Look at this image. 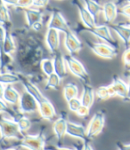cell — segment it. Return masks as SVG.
<instances>
[{
	"instance_id": "40",
	"label": "cell",
	"mask_w": 130,
	"mask_h": 150,
	"mask_svg": "<svg viewBox=\"0 0 130 150\" xmlns=\"http://www.w3.org/2000/svg\"><path fill=\"white\" fill-rule=\"evenodd\" d=\"M116 145L119 150H130V144H124L119 141L116 143Z\"/></svg>"
},
{
	"instance_id": "11",
	"label": "cell",
	"mask_w": 130,
	"mask_h": 150,
	"mask_svg": "<svg viewBox=\"0 0 130 150\" xmlns=\"http://www.w3.org/2000/svg\"><path fill=\"white\" fill-rule=\"evenodd\" d=\"M53 65H54V72L61 78H64L67 75V67L64 61V56L61 52H57L54 53L53 58Z\"/></svg>"
},
{
	"instance_id": "19",
	"label": "cell",
	"mask_w": 130,
	"mask_h": 150,
	"mask_svg": "<svg viewBox=\"0 0 130 150\" xmlns=\"http://www.w3.org/2000/svg\"><path fill=\"white\" fill-rule=\"evenodd\" d=\"M102 13L107 23H112L118 16V7L114 2H106L103 6Z\"/></svg>"
},
{
	"instance_id": "37",
	"label": "cell",
	"mask_w": 130,
	"mask_h": 150,
	"mask_svg": "<svg viewBox=\"0 0 130 150\" xmlns=\"http://www.w3.org/2000/svg\"><path fill=\"white\" fill-rule=\"evenodd\" d=\"M123 62L126 67H130V47L126 48L122 56Z\"/></svg>"
},
{
	"instance_id": "42",
	"label": "cell",
	"mask_w": 130,
	"mask_h": 150,
	"mask_svg": "<svg viewBox=\"0 0 130 150\" xmlns=\"http://www.w3.org/2000/svg\"><path fill=\"white\" fill-rule=\"evenodd\" d=\"M82 150H94L90 142H89V139L83 141V149Z\"/></svg>"
},
{
	"instance_id": "7",
	"label": "cell",
	"mask_w": 130,
	"mask_h": 150,
	"mask_svg": "<svg viewBox=\"0 0 130 150\" xmlns=\"http://www.w3.org/2000/svg\"><path fill=\"white\" fill-rule=\"evenodd\" d=\"M19 109L23 114H31L39 109L37 100L27 92H23L19 100Z\"/></svg>"
},
{
	"instance_id": "24",
	"label": "cell",
	"mask_w": 130,
	"mask_h": 150,
	"mask_svg": "<svg viewBox=\"0 0 130 150\" xmlns=\"http://www.w3.org/2000/svg\"><path fill=\"white\" fill-rule=\"evenodd\" d=\"M79 94V88L76 84L69 83L63 87V96L67 102L71 99L77 98Z\"/></svg>"
},
{
	"instance_id": "27",
	"label": "cell",
	"mask_w": 130,
	"mask_h": 150,
	"mask_svg": "<svg viewBox=\"0 0 130 150\" xmlns=\"http://www.w3.org/2000/svg\"><path fill=\"white\" fill-rule=\"evenodd\" d=\"M85 3L86 8L89 11V13L94 16V18L96 21V18L98 14L102 12L103 7L97 3L95 0H83Z\"/></svg>"
},
{
	"instance_id": "4",
	"label": "cell",
	"mask_w": 130,
	"mask_h": 150,
	"mask_svg": "<svg viewBox=\"0 0 130 150\" xmlns=\"http://www.w3.org/2000/svg\"><path fill=\"white\" fill-rule=\"evenodd\" d=\"M105 125V114L103 111L96 112L86 128V136L88 139H94V137L98 136L104 130Z\"/></svg>"
},
{
	"instance_id": "8",
	"label": "cell",
	"mask_w": 130,
	"mask_h": 150,
	"mask_svg": "<svg viewBox=\"0 0 130 150\" xmlns=\"http://www.w3.org/2000/svg\"><path fill=\"white\" fill-rule=\"evenodd\" d=\"M47 28H53L59 32L63 33H67L71 30L66 20L64 19L63 15L59 11H54L52 13L50 21L47 24Z\"/></svg>"
},
{
	"instance_id": "53",
	"label": "cell",
	"mask_w": 130,
	"mask_h": 150,
	"mask_svg": "<svg viewBox=\"0 0 130 150\" xmlns=\"http://www.w3.org/2000/svg\"><path fill=\"white\" fill-rule=\"evenodd\" d=\"M129 47H130V44H129Z\"/></svg>"
},
{
	"instance_id": "2",
	"label": "cell",
	"mask_w": 130,
	"mask_h": 150,
	"mask_svg": "<svg viewBox=\"0 0 130 150\" xmlns=\"http://www.w3.org/2000/svg\"><path fill=\"white\" fill-rule=\"evenodd\" d=\"M64 61L66 67L72 75L80 79L84 83H89V74L84 65L72 55H64Z\"/></svg>"
},
{
	"instance_id": "36",
	"label": "cell",
	"mask_w": 130,
	"mask_h": 150,
	"mask_svg": "<svg viewBox=\"0 0 130 150\" xmlns=\"http://www.w3.org/2000/svg\"><path fill=\"white\" fill-rule=\"evenodd\" d=\"M89 112H90V108H89L81 105V106L79 107V108L77 110L76 114H77L79 116H80V117H85V116H87V115H89Z\"/></svg>"
},
{
	"instance_id": "21",
	"label": "cell",
	"mask_w": 130,
	"mask_h": 150,
	"mask_svg": "<svg viewBox=\"0 0 130 150\" xmlns=\"http://www.w3.org/2000/svg\"><path fill=\"white\" fill-rule=\"evenodd\" d=\"M80 100L83 106L91 108L94 101V91L89 83L83 84V93L80 97Z\"/></svg>"
},
{
	"instance_id": "48",
	"label": "cell",
	"mask_w": 130,
	"mask_h": 150,
	"mask_svg": "<svg viewBox=\"0 0 130 150\" xmlns=\"http://www.w3.org/2000/svg\"><path fill=\"white\" fill-rule=\"evenodd\" d=\"M125 76H126V77H128V78H129V80H130V69H129V70H127L126 72H125Z\"/></svg>"
},
{
	"instance_id": "18",
	"label": "cell",
	"mask_w": 130,
	"mask_h": 150,
	"mask_svg": "<svg viewBox=\"0 0 130 150\" xmlns=\"http://www.w3.org/2000/svg\"><path fill=\"white\" fill-rule=\"evenodd\" d=\"M21 98L20 93L13 85H6L3 100L9 105H17Z\"/></svg>"
},
{
	"instance_id": "6",
	"label": "cell",
	"mask_w": 130,
	"mask_h": 150,
	"mask_svg": "<svg viewBox=\"0 0 130 150\" xmlns=\"http://www.w3.org/2000/svg\"><path fill=\"white\" fill-rule=\"evenodd\" d=\"M86 30L88 32L92 33L93 35H94L95 37H97L98 38L104 40L106 44H108L111 46L117 49L118 45H117L115 39L113 38V37L111 34L110 27H108L107 25H100V26L96 25L93 28H86Z\"/></svg>"
},
{
	"instance_id": "35",
	"label": "cell",
	"mask_w": 130,
	"mask_h": 150,
	"mask_svg": "<svg viewBox=\"0 0 130 150\" xmlns=\"http://www.w3.org/2000/svg\"><path fill=\"white\" fill-rule=\"evenodd\" d=\"M1 113H7L9 115L12 114V110L10 109L8 104L3 99H0V114Z\"/></svg>"
},
{
	"instance_id": "25",
	"label": "cell",
	"mask_w": 130,
	"mask_h": 150,
	"mask_svg": "<svg viewBox=\"0 0 130 150\" xmlns=\"http://www.w3.org/2000/svg\"><path fill=\"white\" fill-rule=\"evenodd\" d=\"M95 95L100 100H106L111 97L114 96V91L112 87L110 86H100L95 90Z\"/></svg>"
},
{
	"instance_id": "47",
	"label": "cell",
	"mask_w": 130,
	"mask_h": 150,
	"mask_svg": "<svg viewBox=\"0 0 130 150\" xmlns=\"http://www.w3.org/2000/svg\"><path fill=\"white\" fill-rule=\"evenodd\" d=\"M54 150H75V149H71V148H68V147H56Z\"/></svg>"
},
{
	"instance_id": "14",
	"label": "cell",
	"mask_w": 130,
	"mask_h": 150,
	"mask_svg": "<svg viewBox=\"0 0 130 150\" xmlns=\"http://www.w3.org/2000/svg\"><path fill=\"white\" fill-rule=\"evenodd\" d=\"M75 5L79 10V17L82 21V23L86 26V28H93L96 26V21L94 18V16L89 13V11L86 8L85 6H83L80 2L76 1Z\"/></svg>"
},
{
	"instance_id": "44",
	"label": "cell",
	"mask_w": 130,
	"mask_h": 150,
	"mask_svg": "<svg viewBox=\"0 0 130 150\" xmlns=\"http://www.w3.org/2000/svg\"><path fill=\"white\" fill-rule=\"evenodd\" d=\"M4 91H5V85L2 84V83H0V99H3Z\"/></svg>"
},
{
	"instance_id": "15",
	"label": "cell",
	"mask_w": 130,
	"mask_h": 150,
	"mask_svg": "<svg viewBox=\"0 0 130 150\" xmlns=\"http://www.w3.org/2000/svg\"><path fill=\"white\" fill-rule=\"evenodd\" d=\"M20 78H21V82L22 83V84L25 88V92L29 93L37 100L38 103H39L46 99V97L40 92V90L34 83H32L30 81H29L26 78H21V76H20Z\"/></svg>"
},
{
	"instance_id": "51",
	"label": "cell",
	"mask_w": 130,
	"mask_h": 150,
	"mask_svg": "<svg viewBox=\"0 0 130 150\" xmlns=\"http://www.w3.org/2000/svg\"><path fill=\"white\" fill-rule=\"evenodd\" d=\"M126 1H127V2H128L129 4H130V0H126Z\"/></svg>"
},
{
	"instance_id": "50",
	"label": "cell",
	"mask_w": 130,
	"mask_h": 150,
	"mask_svg": "<svg viewBox=\"0 0 130 150\" xmlns=\"http://www.w3.org/2000/svg\"><path fill=\"white\" fill-rule=\"evenodd\" d=\"M5 150H18L17 148H14V147H11V148H6Z\"/></svg>"
},
{
	"instance_id": "3",
	"label": "cell",
	"mask_w": 130,
	"mask_h": 150,
	"mask_svg": "<svg viewBox=\"0 0 130 150\" xmlns=\"http://www.w3.org/2000/svg\"><path fill=\"white\" fill-rule=\"evenodd\" d=\"M19 146L29 150H45L46 136L44 131L41 130L36 135H24L19 140Z\"/></svg>"
},
{
	"instance_id": "29",
	"label": "cell",
	"mask_w": 130,
	"mask_h": 150,
	"mask_svg": "<svg viewBox=\"0 0 130 150\" xmlns=\"http://www.w3.org/2000/svg\"><path fill=\"white\" fill-rule=\"evenodd\" d=\"M6 28L0 25V68L7 62L8 59L10 56L5 55L3 52V45H4V41H5V37H6Z\"/></svg>"
},
{
	"instance_id": "34",
	"label": "cell",
	"mask_w": 130,
	"mask_h": 150,
	"mask_svg": "<svg viewBox=\"0 0 130 150\" xmlns=\"http://www.w3.org/2000/svg\"><path fill=\"white\" fill-rule=\"evenodd\" d=\"M32 5H33V0H18L16 7L25 10V9L30 8Z\"/></svg>"
},
{
	"instance_id": "39",
	"label": "cell",
	"mask_w": 130,
	"mask_h": 150,
	"mask_svg": "<svg viewBox=\"0 0 130 150\" xmlns=\"http://www.w3.org/2000/svg\"><path fill=\"white\" fill-rule=\"evenodd\" d=\"M120 13L123 14V15H125V16H126V17H128L130 19V4L123 6L120 9Z\"/></svg>"
},
{
	"instance_id": "9",
	"label": "cell",
	"mask_w": 130,
	"mask_h": 150,
	"mask_svg": "<svg viewBox=\"0 0 130 150\" xmlns=\"http://www.w3.org/2000/svg\"><path fill=\"white\" fill-rule=\"evenodd\" d=\"M64 45L65 48L68 51L70 55H74L78 53L82 49V43L81 41L77 38V36L71 31H68L65 33L64 38Z\"/></svg>"
},
{
	"instance_id": "49",
	"label": "cell",
	"mask_w": 130,
	"mask_h": 150,
	"mask_svg": "<svg viewBox=\"0 0 130 150\" xmlns=\"http://www.w3.org/2000/svg\"><path fill=\"white\" fill-rule=\"evenodd\" d=\"M124 25H125V26H127V27H129V28H130V19H129V20H128V21H126V23H125Z\"/></svg>"
},
{
	"instance_id": "13",
	"label": "cell",
	"mask_w": 130,
	"mask_h": 150,
	"mask_svg": "<svg viewBox=\"0 0 130 150\" xmlns=\"http://www.w3.org/2000/svg\"><path fill=\"white\" fill-rule=\"evenodd\" d=\"M46 44L53 54L57 52L60 47V32L53 28H47L46 34Z\"/></svg>"
},
{
	"instance_id": "41",
	"label": "cell",
	"mask_w": 130,
	"mask_h": 150,
	"mask_svg": "<svg viewBox=\"0 0 130 150\" xmlns=\"http://www.w3.org/2000/svg\"><path fill=\"white\" fill-rule=\"evenodd\" d=\"M2 2L7 6H17L18 0H2Z\"/></svg>"
},
{
	"instance_id": "52",
	"label": "cell",
	"mask_w": 130,
	"mask_h": 150,
	"mask_svg": "<svg viewBox=\"0 0 130 150\" xmlns=\"http://www.w3.org/2000/svg\"><path fill=\"white\" fill-rule=\"evenodd\" d=\"M0 73H1V68H0Z\"/></svg>"
},
{
	"instance_id": "30",
	"label": "cell",
	"mask_w": 130,
	"mask_h": 150,
	"mask_svg": "<svg viewBox=\"0 0 130 150\" xmlns=\"http://www.w3.org/2000/svg\"><path fill=\"white\" fill-rule=\"evenodd\" d=\"M14 120L16 122L18 128L22 134H24L26 132H28L31 127V125H32L31 121L26 116H20L17 119H14Z\"/></svg>"
},
{
	"instance_id": "16",
	"label": "cell",
	"mask_w": 130,
	"mask_h": 150,
	"mask_svg": "<svg viewBox=\"0 0 130 150\" xmlns=\"http://www.w3.org/2000/svg\"><path fill=\"white\" fill-rule=\"evenodd\" d=\"M68 119L66 116H60L53 124V132L58 140H61L63 137L66 135Z\"/></svg>"
},
{
	"instance_id": "31",
	"label": "cell",
	"mask_w": 130,
	"mask_h": 150,
	"mask_svg": "<svg viewBox=\"0 0 130 150\" xmlns=\"http://www.w3.org/2000/svg\"><path fill=\"white\" fill-rule=\"evenodd\" d=\"M61 78L55 74L53 73L47 76V81L46 84V89H52V90H59L61 86Z\"/></svg>"
},
{
	"instance_id": "12",
	"label": "cell",
	"mask_w": 130,
	"mask_h": 150,
	"mask_svg": "<svg viewBox=\"0 0 130 150\" xmlns=\"http://www.w3.org/2000/svg\"><path fill=\"white\" fill-rule=\"evenodd\" d=\"M66 134L72 138L81 139L82 141L88 139L87 136H86V128L84 125L75 124L72 122H69V121L67 123Z\"/></svg>"
},
{
	"instance_id": "17",
	"label": "cell",
	"mask_w": 130,
	"mask_h": 150,
	"mask_svg": "<svg viewBox=\"0 0 130 150\" xmlns=\"http://www.w3.org/2000/svg\"><path fill=\"white\" fill-rule=\"evenodd\" d=\"M111 86L113 89L115 95L119 96L122 100H126L128 85L126 82H124L121 78L115 76L113 78V81H112V83L111 84Z\"/></svg>"
},
{
	"instance_id": "46",
	"label": "cell",
	"mask_w": 130,
	"mask_h": 150,
	"mask_svg": "<svg viewBox=\"0 0 130 150\" xmlns=\"http://www.w3.org/2000/svg\"><path fill=\"white\" fill-rule=\"evenodd\" d=\"M127 85H128V90H127V96H126V99H127L128 100H130V80H129Z\"/></svg>"
},
{
	"instance_id": "22",
	"label": "cell",
	"mask_w": 130,
	"mask_h": 150,
	"mask_svg": "<svg viewBox=\"0 0 130 150\" xmlns=\"http://www.w3.org/2000/svg\"><path fill=\"white\" fill-rule=\"evenodd\" d=\"M25 18L27 24L29 28H31L35 23L42 21L43 13L40 10L33 9V8H28L24 10Z\"/></svg>"
},
{
	"instance_id": "32",
	"label": "cell",
	"mask_w": 130,
	"mask_h": 150,
	"mask_svg": "<svg viewBox=\"0 0 130 150\" xmlns=\"http://www.w3.org/2000/svg\"><path fill=\"white\" fill-rule=\"evenodd\" d=\"M41 69L42 71L46 76H50L51 74L54 73V65H53V61L50 59H44L41 62Z\"/></svg>"
},
{
	"instance_id": "28",
	"label": "cell",
	"mask_w": 130,
	"mask_h": 150,
	"mask_svg": "<svg viewBox=\"0 0 130 150\" xmlns=\"http://www.w3.org/2000/svg\"><path fill=\"white\" fill-rule=\"evenodd\" d=\"M0 25L3 26L6 30V28L11 25V18L7 6L5 4L0 5Z\"/></svg>"
},
{
	"instance_id": "33",
	"label": "cell",
	"mask_w": 130,
	"mask_h": 150,
	"mask_svg": "<svg viewBox=\"0 0 130 150\" xmlns=\"http://www.w3.org/2000/svg\"><path fill=\"white\" fill-rule=\"evenodd\" d=\"M68 108L71 111V112H77V110L79 108V107L82 105L81 103V100H80V98H74V99H71V100H69L68 102Z\"/></svg>"
},
{
	"instance_id": "5",
	"label": "cell",
	"mask_w": 130,
	"mask_h": 150,
	"mask_svg": "<svg viewBox=\"0 0 130 150\" xmlns=\"http://www.w3.org/2000/svg\"><path fill=\"white\" fill-rule=\"evenodd\" d=\"M86 44L94 54L101 58L106 59H112L118 55L117 49L106 43H96L86 40Z\"/></svg>"
},
{
	"instance_id": "26",
	"label": "cell",
	"mask_w": 130,
	"mask_h": 150,
	"mask_svg": "<svg viewBox=\"0 0 130 150\" xmlns=\"http://www.w3.org/2000/svg\"><path fill=\"white\" fill-rule=\"evenodd\" d=\"M21 82V78L18 75L6 72V73H0V83L6 85H12L14 83H17Z\"/></svg>"
},
{
	"instance_id": "38",
	"label": "cell",
	"mask_w": 130,
	"mask_h": 150,
	"mask_svg": "<svg viewBox=\"0 0 130 150\" xmlns=\"http://www.w3.org/2000/svg\"><path fill=\"white\" fill-rule=\"evenodd\" d=\"M49 3V0H33V5L32 6H36L39 8L46 7Z\"/></svg>"
},
{
	"instance_id": "43",
	"label": "cell",
	"mask_w": 130,
	"mask_h": 150,
	"mask_svg": "<svg viewBox=\"0 0 130 150\" xmlns=\"http://www.w3.org/2000/svg\"><path fill=\"white\" fill-rule=\"evenodd\" d=\"M42 28H43L42 21H40V22H37V23H35L33 26L31 27V28H33L34 30H36V31H40L41 29H42Z\"/></svg>"
},
{
	"instance_id": "20",
	"label": "cell",
	"mask_w": 130,
	"mask_h": 150,
	"mask_svg": "<svg viewBox=\"0 0 130 150\" xmlns=\"http://www.w3.org/2000/svg\"><path fill=\"white\" fill-rule=\"evenodd\" d=\"M111 28L119 37V38L123 41V43L125 44L126 49L128 48L129 44H130V28L127 26H125L124 24L112 25Z\"/></svg>"
},
{
	"instance_id": "1",
	"label": "cell",
	"mask_w": 130,
	"mask_h": 150,
	"mask_svg": "<svg viewBox=\"0 0 130 150\" xmlns=\"http://www.w3.org/2000/svg\"><path fill=\"white\" fill-rule=\"evenodd\" d=\"M22 134L14 119H9L5 116H0V137L1 140L17 139L21 140L23 138Z\"/></svg>"
},
{
	"instance_id": "10",
	"label": "cell",
	"mask_w": 130,
	"mask_h": 150,
	"mask_svg": "<svg viewBox=\"0 0 130 150\" xmlns=\"http://www.w3.org/2000/svg\"><path fill=\"white\" fill-rule=\"evenodd\" d=\"M38 106H39L38 111L43 119L47 120V121H53V120H54V118L56 117V111L54 105L47 98L43 101L38 103Z\"/></svg>"
},
{
	"instance_id": "23",
	"label": "cell",
	"mask_w": 130,
	"mask_h": 150,
	"mask_svg": "<svg viewBox=\"0 0 130 150\" xmlns=\"http://www.w3.org/2000/svg\"><path fill=\"white\" fill-rule=\"evenodd\" d=\"M15 51H16V45H15L14 37L8 30H6L5 41H4V45H3L4 54L7 55V56H11Z\"/></svg>"
},
{
	"instance_id": "45",
	"label": "cell",
	"mask_w": 130,
	"mask_h": 150,
	"mask_svg": "<svg viewBox=\"0 0 130 150\" xmlns=\"http://www.w3.org/2000/svg\"><path fill=\"white\" fill-rule=\"evenodd\" d=\"M75 150H82L83 149V142H79L75 145Z\"/></svg>"
}]
</instances>
